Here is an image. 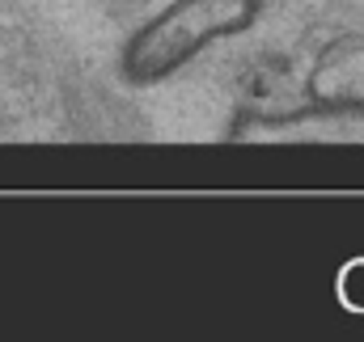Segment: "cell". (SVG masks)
Wrapping results in <instances>:
<instances>
[{"mask_svg": "<svg viewBox=\"0 0 364 342\" xmlns=\"http://www.w3.org/2000/svg\"><path fill=\"white\" fill-rule=\"evenodd\" d=\"M259 17L263 0H170L123 43L119 77L136 89L161 85L208 47L246 34Z\"/></svg>", "mask_w": 364, "mask_h": 342, "instance_id": "6da1fadb", "label": "cell"}, {"mask_svg": "<svg viewBox=\"0 0 364 342\" xmlns=\"http://www.w3.org/2000/svg\"><path fill=\"white\" fill-rule=\"evenodd\" d=\"M250 144H339L364 148V106H305L296 114H267L237 131H229Z\"/></svg>", "mask_w": 364, "mask_h": 342, "instance_id": "7a4b0ae2", "label": "cell"}, {"mask_svg": "<svg viewBox=\"0 0 364 342\" xmlns=\"http://www.w3.org/2000/svg\"><path fill=\"white\" fill-rule=\"evenodd\" d=\"M305 97L309 106H364V34H339L314 55Z\"/></svg>", "mask_w": 364, "mask_h": 342, "instance_id": "3957f363", "label": "cell"}]
</instances>
